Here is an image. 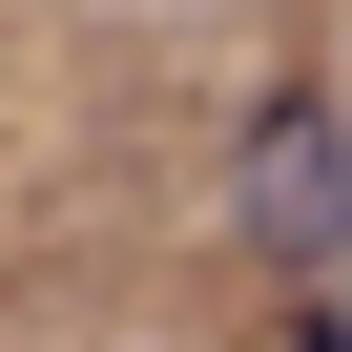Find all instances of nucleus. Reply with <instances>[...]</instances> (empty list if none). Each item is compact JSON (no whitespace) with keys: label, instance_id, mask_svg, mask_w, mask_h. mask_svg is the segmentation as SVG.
I'll list each match as a JSON object with an SVG mask.
<instances>
[{"label":"nucleus","instance_id":"obj_1","mask_svg":"<svg viewBox=\"0 0 352 352\" xmlns=\"http://www.w3.org/2000/svg\"><path fill=\"white\" fill-rule=\"evenodd\" d=\"M228 228H249L270 290H331V270H352V104H331V83H270V104L228 124Z\"/></svg>","mask_w":352,"mask_h":352},{"label":"nucleus","instance_id":"obj_2","mask_svg":"<svg viewBox=\"0 0 352 352\" xmlns=\"http://www.w3.org/2000/svg\"><path fill=\"white\" fill-rule=\"evenodd\" d=\"M290 352H352V311H331V290H290Z\"/></svg>","mask_w":352,"mask_h":352}]
</instances>
